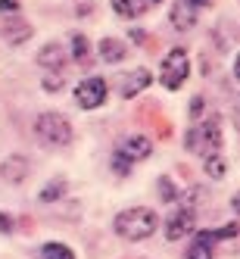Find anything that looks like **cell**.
<instances>
[{
	"label": "cell",
	"instance_id": "obj_6",
	"mask_svg": "<svg viewBox=\"0 0 240 259\" xmlns=\"http://www.w3.org/2000/svg\"><path fill=\"white\" fill-rule=\"evenodd\" d=\"M194 225H197V209L178 206V209L169 215V222H165V237H169V240H181L184 234L194 231Z\"/></svg>",
	"mask_w": 240,
	"mask_h": 259
},
{
	"label": "cell",
	"instance_id": "obj_12",
	"mask_svg": "<svg viewBox=\"0 0 240 259\" xmlns=\"http://www.w3.org/2000/svg\"><path fill=\"white\" fill-rule=\"evenodd\" d=\"M38 66L41 69H63L66 66V47L60 41H50L38 50Z\"/></svg>",
	"mask_w": 240,
	"mask_h": 259
},
{
	"label": "cell",
	"instance_id": "obj_13",
	"mask_svg": "<svg viewBox=\"0 0 240 259\" xmlns=\"http://www.w3.org/2000/svg\"><path fill=\"white\" fill-rule=\"evenodd\" d=\"M97 50H100V60L109 63V66H113V63H122V60L128 57V47H125V41H119V38H103Z\"/></svg>",
	"mask_w": 240,
	"mask_h": 259
},
{
	"label": "cell",
	"instance_id": "obj_23",
	"mask_svg": "<svg viewBox=\"0 0 240 259\" xmlns=\"http://www.w3.org/2000/svg\"><path fill=\"white\" fill-rule=\"evenodd\" d=\"M113 169H116L119 175H128V172H131V162H128L122 153H116V156H113Z\"/></svg>",
	"mask_w": 240,
	"mask_h": 259
},
{
	"label": "cell",
	"instance_id": "obj_11",
	"mask_svg": "<svg viewBox=\"0 0 240 259\" xmlns=\"http://www.w3.org/2000/svg\"><path fill=\"white\" fill-rule=\"evenodd\" d=\"M147 84H150V72L140 66V69H134V72H128V75L119 78V94L122 97H137Z\"/></svg>",
	"mask_w": 240,
	"mask_h": 259
},
{
	"label": "cell",
	"instance_id": "obj_2",
	"mask_svg": "<svg viewBox=\"0 0 240 259\" xmlns=\"http://www.w3.org/2000/svg\"><path fill=\"white\" fill-rule=\"evenodd\" d=\"M184 147H187L190 153L203 156V159L221 153V119H218V116H209V119H203L200 125L187 128Z\"/></svg>",
	"mask_w": 240,
	"mask_h": 259
},
{
	"label": "cell",
	"instance_id": "obj_24",
	"mask_svg": "<svg viewBox=\"0 0 240 259\" xmlns=\"http://www.w3.org/2000/svg\"><path fill=\"white\" fill-rule=\"evenodd\" d=\"M19 13V0H0V16H16Z\"/></svg>",
	"mask_w": 240,
	"mask_h": 259
},
{
	"label": "cell",
	"instance_id": "obj_22",
	"mask_svg": "<svg viewBox=\"0 0 240 259\" xmlns=\"http://www.w3.org/2000/svg\"><path fill=\"white\" fill-rule=\"evenodd\" d=\"M44 91H47V94H57V91H63V78H60V75H47V78H44Z\"/></svg>",
	"mask_w": 240,
	"mask_h": 259
},
{
	"label": "cell",
	"instance_id": "obj_19",
	"mask_svg": "<svg viewBox=\"0 0 240 259\" xmlns=\"http://www.w3.org/2000/svg\"><path fill=\"white\" fill-rule=\"evenodd\" d=\"M63 194H66V181H63V178H57V181H50L47 188H41V200H44V203L60 200Z\"/></svg>",
	"mask_w": 240,
	"mask_h": 259
},
{
	"label": "cell",
	"instance_id": "obj_15",
	"mask_svg": "<svg viewBox=\"0 0 240 259\" xmlns=\"http://www.w3.org/2000/svg\"><path fill=\"white\" fill-rule=\"evenodd\" d=\"M147 7H150V0H113V10L122 19H137L147 13Z\"/></svg>",
	"mask_w": 240,
	"mask_h": 259
},
{
	"label": "cell",
	"instance_id": "obj_3",
	"mask_svg": "<svg viewBox=\"0 0 240 259\" xmlns=\"http://www.w3.org/2000/svg\"><path fill=\"white\" fill-rule=\"evenodd\" d=\"M34 135H38L41 144L47 147H69L75 132H72V122L63 113H41L34 119Z\"/></svg>",
	"mask_w": 240,
	"mask_h": 259
},
{
	"label": "cell",
	"instance_id": "obj_26",
	"mask_svg": "<svg viewBox=\"0 0 240 259\" xmlns=\"http://www.w3.org/2000/svg\"><path fill=\"white\" fill-rule=\"evenodd\" d=\"M10 231H13V219L0 212V234H10Z\"/></svg>",
	"mask_w": 240,
	"mask_h": 259
},
{
	"label": "cell",
	"instance_id": "obj_28",
	"mask_svg": "<svg viewBox=\"0 0 240 259\" xmlns=\"http://www.w3.org/2000/svg\"><path fill=\"white\" fill-rule=\"evenodd\" d=\"M143 34H147V31H140V28H134V31H131V38H134L137 44H143Z\"/></svg>",
	"mask_w": 240,
	"mask_h": 259
},
{
	"label": "cell",
	"instance_id": "obj_20",
	"mask_svg": "<svg viewBox=\"0 0 240 259\" xmlns=\"http://www.w3.org/2000/svg\"><path fill=\"white\" fill-rule=\"evenodd\" d=\"M159 197L162 200H178V191H175V184H172V178H159Z\"/></svg>",
	"mask_w": 240,
	"mask_h": 259
},
{
	"label": "cell",
	"instance_id": "obj_27",
	"mask_svg": "<svg viewBox=\"0 0 240 259\" xmlns=\"http://www.w3.org/2000/svg\"><path fill=\"white\" fill-rule=\"evenodd\" d=\"M231 206H234V212H237V215H240V191H237V194H234V197H231Z\"/></svg>",
	"mask_w": 240,
	"mask_h": 259
},
{
	"label": "cell",
	"instance_id": "obj_5",
	"mask_svg": "<svg viewBox=\"0 0 240 259\" xmlns=\"http://www.w3.org/2000/svg\"><path fill=\"white\" fill-rule=\"evenodd\" d=\"M106 94H109L106 81L97 78V75H90V78L78 81V88H75V103H78L81 109H97V106L106 103Z\"/></svg>",
	"mask_w": 240,
	"mask_h": 259
},
{
	"label": "cell",
	"instance_id": "obj_16",
	"mask_svg": "<svg viewBox=\"0 0 240 259\" xmlns=\"http://www.w3.org/2000/svg\"><path fill=\"white\" fill-rule=\"evenodd\" d=\"M203 172H206L209 178H225V172H228V162H225V156L221 153H215V156H209V159H203Z\"/></svg>",
	"mask_w": 240,
	"mask_h": 259
},
{
	"label": "cell",
	"instance_id": "obj_31",
	"mask_svg": "<svg viewBox=\"0 0 240 259\" xmlns=\"http://www.w3.org/2000/svg\"><path fill=\"white\" fill-rule=\"evenodd\" d=\"M150 4H162V0H150Z\"/></svg>",
	"mask_w": 240,
	"mask_h": 259
},
{
	"label": "cell",
	"instance_id": "obj_25",
	"mask_svg": "<svg viewBox=\"0 0 240 259\" xmlns=\"http://www.w3.org/2000/svg\"><path fill=\"white\" fill-rule=\"evenodd\" d=\"M190 116H194V119L203 116V97H194V100H190Z\"/></svg>",
	"mask_w": 240,
	"mask_h": 259
},
{
	"label": "cell",
	"instance_id": "obj_18",
	"mask_svg": "<svg viewBox=\"0 0 240 259\" xmlns=\"http://www.w3.org/2000/svg\"><path fill=\"white\" fill-rule=\"evenodd\" d=\"M72 57L75 63H90V44L84 34H72Z\"/></svg>",
	"mask_w": 240,
	"mask_h": 259
},
{
	"label": "cell",
	"instance_id": "obj_21",
	"mask_svg": "<svg viewBox=\"0 0 240 259\" xmlns=\"http://www.w3.org/2000/svg\"><path fill=\"white\" fill-rule=\"evenodd\" d=\"M237 234H240V225H237V222H234V225H225V228H215V231H212V237H215V240L237 237Z\"/></svg>",
	"mask_w": 240,
	"mask_h": 259
},
{
	"label": "cell",
	"instance_id": "obj_29",
	"mask_svg": "<svg viewBox=\"0 0 240 259\" xmlns=\"http://www.w3.org/2000/svg\"><path fill=\"white\" fill-rule=\"evenodd\" d=\"M234 78L240 81V53H237V60H234Z\"/></svg>",
	"mask_w": 240,
	"mask_h": 259
},
{
	"label": "cell",
	"instance_id": "obj_14",
	"mask_svg": "<svg viewBox=\"0 0 240 259\" xmlns=\"http://www.w3.org/2000/svg\"><path fill=\"white\" fill-rule=\"evenodd\" d=\"M212 244H215L212 231H197L194 244L187 247V259H212Z\"/></svg>",
	"mask_w": 240,
	"mask_h": 259
},
{
	"label": "cell",
	"instance_id": "obj_30",
	"mask_svg": "<svg viewBox=\"0 0 240 259\" xmlns=\"http://www.w3.org/2000/svg\"><path fill=\"white\" fill-rule=\"evenodd\" d=\"M190 4H194V7L200 10V7H209V4H212V0H190Z\"/></svg>",
	"mask_w": 240,
	"mask_h": 259
},
{
	"label": "cell",
	"instance_id": "obj_32",
	"mask_svg": "<svg viewBox=\"0 0 240 259\" xmlns=\"http://www.w3.org/2000/svg\"><path fill=\"white\" fill-rule=\"evenodd\" d=\"M237 103H240V97H237Z\"/></svg>",
	"mask_w": 240,
	"mask_h": 259
},
{
	"label": "cell",
	"instance_id": "obj_17",
	"mask_svg": "<svg viewBox=\"0 0 240 259\" xmlns=\"http://www.w3.org/2000/svg\"><path fill=\"white\" fill-rule=\"evenodd\" d=\"M41 259H75V253H72V247H66V244H44L41 247Z\"/></svg>",
	"mask_w": 240,
	"mask_h": 259
},
{
	"label": "cell",
	"instance_id": "obj_10",
	"mask_svg": "<svg viewBox=\"0 0 240 259\" xmlns=\"http://www.w3.org/2000/svg\"><path fill=\"white\" fill-rule=\"evenodd\" d=\"M169 19H172V25H175L178 31H187V28H194V22H197V7L190 4V0H175L172 10H169Z\"/></svg>",
	"mask_w": 240,
	"mask_h": 259
},
{
	"label": "cell",
	"instance_id": "obj_9",
	"mask_svg": "<svg viewBox=\"0 0 240 259\" xmlns=\"http://www.w3.org/2000/svg\"><path fill=\"white\" fill-rule=\"evenodd\" d=\"M28 172H31V162L22 153H13V156H7L4 162H0V178H4L7 184H22L28 178Z\"/></svg>",
	"mask_w": 240,
	"mask_h": 259
},
{
	"label": "cell",
	"instance_id": "obj_8",
	"mask_svg": "<svg viewBox=\"0 0 240 259\" xmlns=\"http://www.w3.org/2000/svg\"><path fill=\"white\" fill-rule=\"evenodd\" d=\"M31 34H34V28H31V22L22 19V16H7V19L0 22V38H4L7 44H13V47L25 44Z\"/></svg>",
	"mask_w": 240,
	"mask_h": 259
},
{
	"label": "cell",
	"instance_id": "obj_4",
	"mask_svg": "<svg viewBox=\"0 0 240 259\" xmlns=\"http://www.w3.org/2000/svg\"><path fill=\"white\" fill-rule=\"evenodd\" d=\"M190 75V60H187V50L184 47H172L165 53V60L159 66V81L169 88V91H178Z\"/></svg>",
	"mask_w": 240,
	"mask_h": 259
},
{
	"label": "cell",
	"instance_id": "obj_7",
	"mask_svg": "<svg viewBox=\"0 0 240 259\" xmlns=\"http://www.w3.org/2000/svg\"><path fill=\"white\" fill-rule=\"evenodd\" d=\"M116 153H122L128 162H140L153 153V141L147 138V135H125L116 147Z\"/></svg>",
	"mask_w": 240,
	"mask_h": 259
},
{
	"label": "cell",
	"instance_id": "obj_1",
	"mask_svg": "<svg viewBox=\"0 0 240 259\" xmlns=\"http://www.w3.org/2000/svg\"><path fill=\"white\" fill-rule=\"evenodd\" d=\"M113 228L119 237L125 240H143V237H150L156 234L159 228V215L153 209H147V206H131V209H122L113 222Z\"/></svg>",
	"mask_w": 240,
	"mask_h": 259
}]
</instances>
